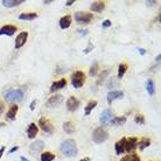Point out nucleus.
Wrapping results in <instances>:
<instances>
[{"mask_svg": "<svg viewBox=\"0 0 161 161\" xmlns=\"http://www.w3.org/2000/svg\"><path fill=\"white\" fill-rule=\"evenodd\" d=\"M61 152L64 157L74 158L78 153V147L76 145V141L74 139H65L61 144Z\"/></svg>", "mask_w": 161, "mask_h": 161, "instance_id": "obj_1", "label": "nucleus"}, {"mask_svg": "<svg viewBox=\"0 0 161 161\" xmlns=\"http://www.w3.org/2000/svg\"><path fill=\"white\" fill-rule=\"evenodd\" d=\"M25 92L22 89H15V90H9L5 92L4 98L6 102H21L24 99Z\"/></svg>", "mask_w": 161, "mask_h": 161, "instance_id": "obj_2", "label": "nucleus"}, {"mask_svg": "<svg viewBox=\"0 0 161 161\" xmlns=\"http://www.w3.org/2000/svg\"><path fill=\"white\" fill-rule=\"evenodd\" d=\"M85 74L83 71H75L71 76V84H73L74 88L80 89V86H83V84L85 83Z\"/></svg>", "mask_w": 161, "mask_h": 161, "instance_id": "obj_3", "label": "nucleus"}, {"mask_svg": "<svg viewBox=\"0 0 161 161\" xmlns=\"http://www.w3.org/2000/svg\"><path fill=\"white\" fill-rule=\"evenodd\" d=\"M108 137H109V136H108V132H106L103 127H97L92 132V140L95 141L96 144L104 142V141L108 139Z\"/></svg>", "mask_w": 161, "mask_h": 161, "instance_id": "obj_4", "label": "nucleus"}, {"mask_svg": "<svg viewBox=\"0 0 161 161\" xmlns=\"http://www.w3.org/2000/svg\"><path fill=\"white\" fill-rule=\"evenodd\" d=\"M75 20L77 24H89L92 20V14L89 12H77L75 14Z\"/></svg>", "mask_w": 161, "mask_h": 161, "instance_id": "obj_5", "label": "nucleus"}, {"mask_svg": "<svg viewBox=\"0 0 161 161\" xmlns=\"http://www.w3.org/2000/svg\"><path fill=\"white\" fill-rule=\"evenodd\" d=\"M39 126H40V129L43 131L44 133H49V134H52L53 132H54V126H53V124L50 123V120L49 119H47V118H40V120H39Z\"/></svg>", "mask_w": 161, "mask_h": 161, "instance_id": "obj_6", "label": "nucleus"}, {"mask_svg": "<svg viewBox=\"0 0 161 161\" xmlns=\"http://www.w3.org/2000/svg\"><path fill=\"white\" fill-rule=\"evenodd\" d=\"M113 119V113L110 109L104 110L101 114V118H99V121H101L102 125H108L111 123V120Z\"/></svg>", "mask_w": 161, "mask_h": 161, "instance_id": "obj_7", "label": "nucleus"}, {"mask_svg": "<svg viewBox=\"0 0 161 161\" xmlns=\"http://www.w3.org/2000/svg\"><path fill=\"white\" fill-rule=\"evenodd\" d=\"M63 102V96L62 95H55V96L50 97L47 102V106L48 108H57L60 106Z\"/></svg>", "mask_w": 161, "mask_h": 161, "instance_id": "obj_8", "label": "nucleus"}, {"mask_svg": "<svg viewBox=\"0 0 161 161\" xmlns=\"http://www.w3.org/2000/svg\"><path fill=\"white\" fill-rule=\"evenodd\" d=\"M16 32V27L13 25H5L0 28V35H7V36H12L13 34Z\"/></svg>", "mask_w": 161, "mask_h": 161, "instance_id": "obj_9", "label": "nucleus"}, {"mask_svg": "<svg viewBox=\"0 0 161 161\" xmlns=\"http://www.w3.org/2000/svg\"><path fill=\"white\" fill-rule=\"evenodd\" d=\"M27 37H28V33L27 32H21L18 37L15 39V49H19L21 48L25 43H26V41H27Z\"/></svg>", "mask_w": 161, "mask_h": 161, "instance_id": "obj_10", "label": "nucleus"}, {"mask_svg": "<svg viewBox=\"0 0 161 161\" xmlns=\"http://www.w3.org/2000/svg\"><path fill=\"white\" fill-rule=\"evenodd\" d=\"M43 146H44L43 141L36 140V141H34V142L31 144V146H29V151H31V153L32 154H36L43 149Z\"/></svg>", "mask_w": 161, "mask_h": 161, "instance_id": "obj_11", "label": "nucleus"}, {"mask_svg": "<svg viewBox=\"0 0 161 161\" xmlns=\"http://www.w3.org/2000/svg\"><path fill=\"white\" fill-rule=\"evenodd\" d=\"M138 146V139L137 138H130V139H126V146H125V152H133L134 149L137 148Z\"/></svg>", "mask_w": 161, "mask_h": 161, "instance_id": "obj_12", "label": "nucleus"}, {"mask_svg": "<svg viewBox=\"0 0 161 161\" xmlns=\"http://www.w3.org/2000/svg\"><path fill=\"white\" fill-rule=\"evenodd\" d=\"M80 106V101L77 99L76 97H70L68 101H67V108L69 111H76Z\"/></svg>", "mask_w": 161, "mask_h": 161, "instance_id": "obj_13", "label": "nucleus"}, {"mask_svg": "<svg viewBox=\"0 0 161 161\" xmlns=\"http://www.w3.org/2000/svg\"><path fill=\"white\" fill-rule=\"evenodd\" d=\"M37 132H39V127H37V125L35 124V123H31L29 126H28V129H27V136H28L29 139H34V138H36Z\"/></svg>", "mask_w": 161, "mask_h": 161, "instance_id": "obj_14", "label": "nucleus"}, {"mask_svg": "<svg viewBox=\"0 0 161 161\" xmlns=\"http://www.w3.org/2000/svg\"><path fill=\"white\" fill-rule=\"evenodd\" d=\"M123 97H124V92L123 91H118V90H116V91H110L108 93V103L111 104L113 101H116L118 98H123Z\"/></svg>", "mask_w": 161, "mask_h": 161, "instance_id": "obj_15", "label": "nucleus"}, {"mask_svg": "<svg viewBox=\"0 0 161 161\" xmlns=\"http://www.w3.org/2000/svg\"><path fill=\"white\" fill-rule=\"evenodd\" d=\"M65 85H67V80H65V78H61L60 80H56V82L53 83L52 86H50V91H52V92H55L56 90L65 88Z\"/></svg>", "mask_w": 161, "mask_h": 161, "instance_id": "obj_16", "label": "nucleus"}, {"mask_svg": "<svg viewBox=\"0 0 161 161\" xmlns=\"http://www.w3.org/2000/svg\"><path fill=\"white\" fill-rule=\"evenodd\" d=\"M125 146H126V138H121L120 140H118L116 142V153L119 154V155L124 153Z\"/></svg>", "mask_w": 161, "mask_h": 161, "instance_id": "obj_17", "label": "nucleus"}, {"mask_svg": "<svg viewBox=\"0 0 161 161\" xmlns=\"http://www.w3.org/2000/svg\"><path fill=\"white\" fill-rule=\"evenodd\" d=\"M90 8H91V11L92 12H102V11H104L105 8V3L104 1H93L92 4H91V6H90Z\"/></svg>", "mask_w": 161, "mask_h": 161, "instance_id": "obj_18", "label": "nucleus"}, {"mask_svg": "<svg viewBox=\"0 0 161 161\" xmlns=\"http://www.w3.org/2000/svg\"><path fill=\"white\" fill-rule=\"evenodd\" d=\"M18 110H19V106H18V105H12V106L9 108V110H8L7 114H6V119H7V120H14L16 113H18Z\"/></svg>", "mask_w": 161, "mask_h": 161, "instance_id": "obj_19", "label": "nucleus"}, {"mask_svg": "<svg viewBox=\"0 0 161 161\" xmlns=\"http://www.w3.org/2000/svg\"><path fill=\"white\" fill-rule=\"evenodd\" d=\"M70 25H71V16L70 15H64L63 18L60 19V27L62 29L69 28Z\"/></svg>", "mask_w": 161, "mask_h": 161, "instance_id": "obj_20", "label": "nucleus"}, {"mask_svg": "<svg viewBox=\"0 0 161 161\" xmlns=\"http://www.w3.org/2000/svg\"><path fill=\"white\" fill-rule=\"evenodd\" d=\"M22 3H24L22 0H3L1 1V4L4 5L5 7H15Z\"/></svg>", "mask_w": 161, "mask_h": 161, "instance_id": "obj_21", "label": "nucleus"}, {"mask_svg": "<svg viewBox=\"0 0 161 161\" xmlns=\"http://www.w3.org/2000/svg\"><path fill=\"white\" fill-rule=\"evenodd\" d=\"M63 130H64L65 133L71 134V133L75 132L76 126H75V124H74V123H71V121H65L64 124H63Z\"/></svg>", "mask_w": 161, "mask_h": 161, "instance_id": "obj_22", "label": "nucleus"}, {"mask_svg": "<svg viewBox=\"0 0 161 161\" xmlns=\"http://www.w3.org/2000/svg\"><path fill=\"white\" fill-rule=\"evenodd\" d=\"M35 18H37V13H21L19 15L20 20H34Z\"/></svg>", "mask_w": 161, "mask_h": 161, "instance_id": "obj_23", "label": "nucleus"}, {"mask_svg": "<svg viewBox=\"0 0 161 161\" xmlns=\"http://www.w3.org/2000/svg\"><path fill=\"white\" fill-rule=\"evenodd\" d=\"M97 106V101H90L86 104V106H85V109H84V113H85V116H89L90 113H91V111H92Z\"/></svg>", "mask_w": 161, "mask_h": 161, "instance_id": "obj_24", "label": "nucleus"}, {"mask_svg": "<svg viewBox=\"0 0 161 161\" xmlns=\"http://www.w3.org/2000/svg\"><path fill=\"white\" fill-rule=\"evenodd\" d=\"M55 159V154L52 152H43L41 154V161H53Z\"/></svg>", "mask_w": 161, "mask_h": 161, "instance_id": "obj_25", "label": "nucleus"}, {"mask_svg": "<svg viewBox=\"0 0 161 161\" xmlns=\"http://www.w3.org/2000/svg\"><path fill=\"white\" fill-rule=\"evenodd\" d=\"M149 145H151V139H148V138H144L142 140H140L138 142V146H139L140 151H144V149H145L146 147H148Z\"/></svg>", "mask_w": 161, "mask_h": 161, "instance_id": "obj_26", "label": "nucleus"}, {"mask_svg": "<svg viewBox=\"0 0 161 161\" xmlns=\"http://www.w3.org/2000/svg\"><path fill=\"white\" fill-rule=\"evenodd\" d=\"M127 68H129V67H127L126 63H121V64H119V67H118V78H123V76L125 75Z\"/></svg>", "mask_w": 161, "mask_h": 161, "instance_id": "obj_27", "label": "nucleus"}, {"mask_svg": "<svg viewBox=\"0 0 161 161\" xmlns=\"http://www.w3.org/2000/svg\"><path fill=\"white\" fill-rule=\"evenodd\" d=\"M125 123H126V117H125V116L116 117L111 120V124H113V125H123V124H125Z\"/></svg>", "mask_w": 161, "mask_h": 161, "instance_id": "obj_28", "label": "nucleus"}, {"mask_svg": "<svg viewBox=\"0 0 161 161\" xmlns=\"http://www.w3.org/2000/svg\"><path fill=\"white\" fill-rule=\"evenodd\" d=\"M120 161H141V160L137 154H130V155H125Z\"/></svg>", "mask_w": 161, "mask_h": 161, "instance_id": "obj_29", "label": "nucleus"}, {"mask_svg": "<svg viewBox=\"0 0 161 161\" xmlns=\"http://www.w3.org/2000/svg\"><path fill=\"white\" fill-rule=\"evenodd\" d=\"M154 91H155V89H154L153 80H147V92H148V95L153 96Z\"/></svg>", "mask_w": 161, "mask_h": 161, "instance_id": "obj_30", "label": "nucleus"}, {"mask_svg": "<svg viewBox=\"0 0 161 161\" xmlns=\"http://www.w3.org/2000/svg\"><path fill=\"white\" fill-rule=\"evenodd\" d=\"M134 121H136L137 124H140V125L145 124V117H144L142 114H137L136 118H134Z\"/></svg>", "mask_w": 161, "mask_h": 161, "instance_id": "obj_31", "label": "nucleus"}, {"mask_svg": "<svg viewBox=\"0 0 161 161\" xmlns=\"http://www.w3.org/2000/svg\"><path fill=\"white\" fill-rule=\"evenodd\" d=\"M97 71H98V63H93L92 67L90 68V71H89V73H90L91 76H96Z\"/></svg>", "mask_w": 161, "mask_h": 161, "instance_id": "obj_32", "label": "nucleus"}, {"mask_svg": "<svg viewBox=\"0 0 161 161\" xmlns=\"http://www.w3.org/2000/svg\"><path fill=\"white\" fill-rule=\"evenodd\" d=\"M109 70H104V71H103V73H102V75H101V77H99V80H98V84H99V83H101L102 80H104L105 77L108 76V75H109Z\"/></svg>", "mask_w": 161, "mask_h": 161, "instance_id": "obj_33", "label": "nucleus"}, {"mask_svg": "<svg viewBox=\"0 0 161 161\" xmlns=\"http://www.w3.org/2000/svg\"><path fill=\"white\" fill-rule=\"evenodd\" d=\"M111 24H112V22H111V20H109V19H108V20H105L104 22H103V27H104V28L111 27Z\"/></svg>", "mask_w": 161, "mask_h": 161, "instance_id": "obj_34", "label": "nucleus"}, {"mask_svg": "<svg viewBox=\"0 0 161 161\" xmlns=\"http://www.w3.org/2000/svg\"><path fill=\"white\" fill-rule=\"evenodd\" d=\"M92 49H93V46H92V44H89L88 47H86V48L84 49V54H89V53L91 52Z\"/></svg>", "mask_w": 161, "mask_h": 161, "instance_id": "obj_35", "label": "nucleus"}, {"mask_svg": "<svg viewBox=\"0 0 161 161\" xmlns=\"http://www.w3.org/2000/svg\"><path fill=\"white\" fill-rule=\"evenodd\" d=\"M77 32H78V34H80V35H86V34H88V29H84V31H82V29H78Z\"/></svg>", "mask_w": 161, "mask_h": 161, "instance_id": "obj_36", "label": "nucleus"}, {"mask_svg": "<svg viewBox=\"0 0 161 161\" xmlns=\"http://www.w3.org/2000/svg\"><path fill=\"white\" fill-rule=\"evenodd\" d=\"M4 109H5V105H4V102L0 101V114L4 112Z\"/></svg>", "mask_w": 161, "mask_h": 161, "instance_id": "obj_37", "label": "nucleus"}, {"mask_svg": "<svg viewBox=\"0 0 161 161\" xmlns=\"http://www.w3.org/2000/svg\"><path fill=\"white\" fill-rule=\"evenodd\" d=\"M18 149H19V146H14V147H13V148L11 149V151H9L8 153H9V154H12V153H14L15 151H18Z\"/></svg>", "mask_w": 161, "mask_h": 161, "instance_id": "obj_38", "label": "nucleus"}, {"mask_svg": "<svg viewBox=\"0 0 161 161\" xmlns=\"http://www.w3.org/2000/svg\"><path fill=\"white\" fill-rule=\"evenodd\" d=\"M35 104H36V101H33L32 104H31V110H34V109H35Z\"/></svg>", "mask_w": 161, "mask_h": 161, "instance_id": "obj_39", "label": "nucleus"}, {"mask_svg": "<svg viewBox=\"0 0 161 161\" xmlns=\"http://www.w3.org/2000/svg\"><path fill=\"white\" fill-rule=\"evenodd\" d=\"M5 152V146H3L1 148H0V159H1V157H3V154H4Z\"/></svg>", "mask_w": 161, "mask_h": 161, "instance_id": "obj_40", "label": "nucleus"}, {"mask_svg": "<svg viewBox=\"0 0 161 161\" xmlns=\"http://www.w3.org/2000/svg\"><path fill=\"white\" fill-rule=\"evenodd\" d=\"M138 52L140 53L141 55H145V54H146V52H145V49H144V48H140V49H138Z\"/></svg>", "mask_w": 161, "mask_h": 161, "instance_id": "obj_41", "label": "nucleus"}, {"mask_svg": "<svg viewBox=\"0 0 161 161\" xmlns=\"http://www.w3.org/2000/svg\"><path fill=\"white\" fill-rule=\"evenodd\" d=\"M74 4V0H69V1H67V3H65V5H67V6H70V5H73Z\"/></svg>", "mask_w": 161, "mask_h": 161, "instance_id": "obj_42", "label": "nucleus"}, {"mask_svg": "<svg viewBox=\"0 0 161 161\" xmlns=\"http://www.w3.org/2000/svg\"><path fill=\"white\" fill-rule=\"evenodd\" d=\"M160 58H161V54H159V55L155 57V61H157V62H159V61H160Z\"/></svg>", "mask_w": 161, "mask_h": 161, "instance_id": "obj_43", "label": "nucleus"}, {"mask_svg": "<svg viewBox=\"0 0 161 161\" xmlns=\"http://www.w3.org/2000/svg\"><path fill=\"white\" fill-rule=\"evenodd\" d=\"M80 161H90V158H83V159H80Z\"/></svg>", "mask_w": 161, "mask_h": 161, "instance_id": "obj_44", "label": "nucleus"}, {"mask_svg": "<svg viewBox=\"0 0 161 161\" xmlns=\"http://www.w3.org/2000/svg\"><path fill=\"white\" fill-rule=\"evenodd\" d=\"M20 160H21V161H29L28 159H26L25 157H21V158H20Z\"/></svg>", "mask_w": 161, "mask_h": 161, "instance_id": "obj_45", "label": "nucleus"}, {"mask_svg": "<svg viewBox=\"0 0 161 161\" xmlns=\"http://www.w3.org/2000/svg\"><path fill=\"white\" fill-rule=\"evenodd\" d=\"M157 1H147V5H153V4H155Z\"/></svg>", "mask_w": 161, "mask_h": 161, "instance_id": "obj_46", "label": "nucleus"}, {"mask_svg": "<svg viewBox=\"0 0 161 161\" xmlns=\"http://www.w3.org/2000/svg\"><path fill=\"white\" fill-rule=\"evenodd\" d=\"M44 4H50V3H52V1H50V0H47V1H43Z\"/></svg>", "mask_w": 161, "mask_h": 161, "instance_id": "obj_47", "label": "nucleus"}]
</instances>
